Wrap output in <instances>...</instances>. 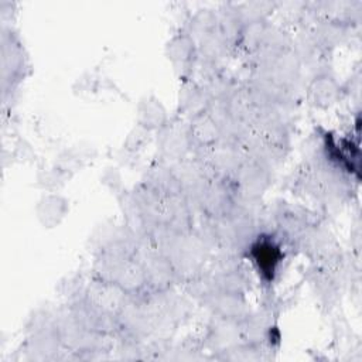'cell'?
<instances>
[{
  "mask_svg": "<svg viewBox=\"0 0 362 362\" xmlns=\"http://www.w3.org/2000/svg\"><path fill=\"white\" fill-rule=\"evenodd\" d=\"M236 202L252 204L270 184V168L253 157H245L230 178Z\"/></svg>",
  "mask_w": 362,
  "mask_h": 362,
  "instance_id": "cell-1",
  "label": "cell"
},
{
  "mask_svg": "<svg viewBox=\"0 0 362 362\" xmlns=\"http://www.w3.org/2000/svg\"><path fill=\"white\" fill-rule=\"evenodd\" d=\"M129 294L117 284L96 279L83 294V301L96 313L117 321L119 315L129 303Z\"/></svg>",
  "mask_w": 362,
  "mask_h": 362,
  "instance_id": "cell-2",
  "label": "cell"
},
{
  "mask_svg": "<svg viewBox=\"0 0 362 362\" xmlns=\"http://www.w3.org/2000/svg\"><path fill=\"white\" fill-rule=\"evenodd\" d=\"M247 249L259 274L264 281L270 283L274 279L277 267L283 260L281 247L272 236L262 235L255 238Z\"/></svg>",
  "mask_w": 362,
  "mask_h": 362,
  "instance_id": "cell-3",
  "label": "cell"
},
{
  "mask_svg": "<svg viewBox=\"0 0 362 362\" xmlns=\"http://www.w3.org/2000/svg\"><path fill=\"white\" fill-rule=\"evenodd\" d=\"M158 151L164 160L180 161L185 158L187 153L192 148L188 136V127L181 123H168L158 130Z\"/></svg>",
  "mask_w": 362,
  "mask_h": 362,
  "instance_id": "cell-4",
  "label": "cell"
},
{
  "mask_svg": "<svg viewBox=\"0 0 362 362\" xmlns=\"http://www.w3.org/2000/svg\"><path fill=\"white\" fill-rule=\"evenodd\" d=\"M187 127L191 146L197 150L211 147L222 140V132L208 110L191 117V122L187 124Z\"/></svg>",
  "mask_w": 362,
  "mask_h": 362,
  "instance_id": "cell-5",
  "label": "cell"
},
{
  "mask_svg": "<svg viewBox=\"0 0 362 362\" xmlns=\"http://www.w3.org/2000/svg\"><path fill=\"white\" fill-rule=\"evenodd\" d=\"M307 93L313 106L327 109L339 100L341 86L332 75L320 74L310 82Z\"/></svg>",
  "mask_w": 362,
  "mask_h": 362,
  "instance_id": "cell-6",
  "label": "cell"
},
{
  "mask_svg": "<svg viewBox=\"0 0 362 362\" xmlns=\"http://www.w3.org/2000/svg\"><path fill=\"white\" fill-rule=\"evenodd\" d=\"M209 305L214 313L225 320L242 321L249 315V308L242 294L228 293V291H215L208 298Z\"/></svg>",
  "mask_w": 362,
  "mask_h": 362,
  "instance_id": "cell-7",
  "label": "cell"
},
{
  "mask_svg": "<svg viewBox=\"0 0 362 362\" xmlns=\"http://www.w3.org/2000/svg\"><path fill=\"white\" fill-rule=\"evenodd\" d=\"M24 68V55L20 42L13 37L3 34L1 37V76L3 83L16 79Z\"/></svg>",
  "mask_w": 362,
  "mask_h": 362,
  "instance_id": "cell-8",
  "label": "cell"
},
{
  "mask_svg": "<svg viewBox=\"0 0 362 362\" xmlns=\"http://www.w3.org/2000/svg\"><path fill=\"white\" fill-rule=\"evenodd\" d=\"M137 124L148 132H158L168 124L167 110L157 98L147 96L140 100L137 106Z\"/></svg>",
  "mask_w": 362,
  "mask_h": 362,
  "instance_id": "cell-9",
  "label": "cell"
},
{
  "mask_svg": "<svg viewBox=\"0 0 362 362\" xmlns=\"http://www.w3.org/2000/svg\"><path fill=\"white\" fill-rule=\"evenodd\" d=\"M165 52L168 59L174 64V66L181 68L182 72L188 71L197 52L195 40L188 33L177 34L167 44Z\"/></svg>",
  "mask_w": 362,
  "mask_h": 362,
  "instance_id": "cell-10",
  "label": "cell"
},
{
  "mask_svg": "<svg viewBox=\"0 0 362 362\" xmlns=\"http://www.w3.org/2000/svg\"><path fill=\"white\" fill-rule=\"evenodd\" d=\"M68 211V202L59 195H44L37 205V218L45 228L57 226Z\"/></svg>",
  "mask_w": 362,
  "mask_h": 362,
  "instance_id": "cell-11",
  "label": "cell"
},
{
  "mask_svg": "<svg viewBox=\"0 0 362 362\" xmlns=\"http://www.w3.org/2000/svg\"><path fill=\"white\" fill-rule=\"evenodd\" d=\"M209 102H211V98L205 90V88H199L195 85L185 86L180 96L181 110L189 117H194L202 112H206Z\"/></svg>",
  "mask_w": 362,
  "mask_h": 362,
  "instance_id": "cell-12",
  "label": "cell"
},
{
  "mask_svg": "<svg viewBox=\"0 0 362 362\" xmlns=\"http://www.w3.org/2000/svg\"><path fill=\"white\" fill-rule=\"evenodd\" d=\"M198 48L206 62H215L219 58H222V55L226 52L228 44L221 37L218 30H215L199 40Z\"/></svg>",
  "mask_w": 362,
  "mask_h": 362,
  "instance_id": "cell-13",
  "label": "cell"
},
{
  "mask_svg": "<svg viewBox=\"0 0 362 362\" xmlns=\"http://www.w3.org/2000/svg\"><path fill=\"white\" fill-rule=\"evenodd\" d=\"M148 130H146L144 127L141 126H136L127 136L123 147L129 151H137L140 150L147 141H148Z\"/></svg>",
  "mask_w": 362,
  "mask_h": 362,
  "instance_id": "cell-14",
  "label": "cell"
}]
</instances>
